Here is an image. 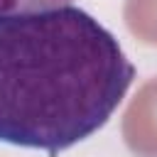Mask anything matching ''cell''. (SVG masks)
<instances>
[{
	"instance_id": "1",
	"label": "cell",
	"mask_w": 157,
	"mask_h": 157,
	"mask_svg": "<svg viewBox=\"0 0 157 157\" xmlns=\"http://www.w3.org/2000/svg\"><path fill=\"white\" fill-rule=\"evenodd\" d=\"M132 78L118 39L86 10L0 12V142L56 157L108 123Z\"/></svg>"
},
{
	"instance_id": "3",
	"label": "cell",
	"mask_w": 157,
	"mask_h": 157,
	"mask_svg": "<svg viewBox=\"0 0 157 157\" xmlns=\"http://www.w3.org/2000/svg\"><path fill=\"white\" fill-rule=\"evenodd\" d=\"M123 17L140 42L157 44V0H125Z\"/></svg>"
},
{
	"instance_id": "2",
	"label": "cell",
	"mask_w": 157,
	"mask_h": 157,
	"mask_svg": "<svg viewBox=\"0 0 157 157\" xmlns=\"http://www.w3.org/2000/svg\"><path fill=\"white\" fill-rule=\"evenodd\" d=\"M123 137L137 157H157V78L142 83L123 115Z\"/></svg>"
},
{
	"instance_id": "4",
	"label": "cell",
	"mask_w": 157,
	"mask_h": 157,
	"mask_svg": "<svg viewBox=\"0 0 157 157\" xmlns=\"http://www.w3.org/2000/svg\"><path fill=\"white\" fill-rule=\"evenodd\" d=\"M71 0H0V12H29L69 5Z\"/></svg>"
}]
</instances>
